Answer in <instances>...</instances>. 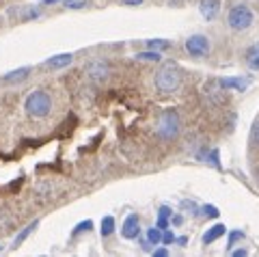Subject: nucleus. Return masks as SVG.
<instances>
[{"label": "nucleus", "mask_w": 259, "mask_h": 257, "mask_svg": "<svg viewBox=\"0 0 259 257\" xmlns=\"http://www.w3.org/2000/svg\"><path fill=\"white\" fill-rule=\"evenodd\" d=\"M180 84H182V74L173 65H164L156 74V89L162 93H173L180 89Z\"/></svg>", "instance_id": "nucleus-1"}, {"label": "nucleus", "mask_w": 259, "mask_h": 257, "mask_svg": "<svg viewBox=\"0 0 259 257\" xmlns=\"http://www.w3.org/2000/svg\"><path fill=\"white\" fill-rule=\"evenodd\" d=\"M50 108H52V98L46 91H35L26 98V112L30 117L41 119L50 112Z\"/></svg>", "instance_id": "nucleus-2"}, {"label": "nucleus", "mask_w": 259, "mask_h": 257, "mask_svg": "<svg viewBox=\"0 0 259 257\" xmlns=\"http://www.w3.org/2000/svg\"><path fill=\"white\" fill-rule=\"evenodd\" d=\"M253 22H255V15L248 5H236L229 11V15H227V24H229L233 30H246L253 26Z\"/></svg>", "instance_id": "nucleus-3"}, {"label": "nucleus", "mask_w": 259, "mask_h": 257, "mask_svg": "<svg viewBox=\"0 0 259 257\" xmlns=\"http://www.w3.org/2000/svg\"><path fill=\"white\" fill-rule=\"evenodd\" d=\"M156 132L160 139H164V141H171L177 136V132H180V115L171 108V110H164L160 115V121H158V127H156Z\"/></svg>", "instance_id": "nucleus-4"}, {"label": "nucleus", "mask_w": 259, "mask_h": 257, "mask_svg": "<svg viewBox=\"0 0 259 257\" xmlns=\"http://www.w3.org/2000/svg\"><path fill=\"white\" fill-rule=\"evenodd\" d=\"M186 50L190 52V56H197V59L205 56L209 52L207 37H203V35H192V37H188V39H186Z\"/></svg>", "instance_id": "nucleus-5"}, {"label": "nucleus", "mask_w": 259, "mask_h": 257, "mask_svg": "<svg viewBox=\"0 0 259 257\" xmlns=\"http://www.w3.org/2000/svg\"><path fill=\"white\" fill-rule=\"evenodd\" d=\"M84 71H87V76L93 80V82H104V80L108 78V74H110V67H108V63H104V61H91L89 65L84 67Z\"/></svg>", "instance_id": "nucleus-6"}, {"label": "nucleus", "mask_w": 259, "mask_h": 257, "mask_svg": "<svg viewBox=\"0 0 259 257\" xmlns=\"http://www.w3.org/2000/svg\"><path fill=\"white\" fill-rule=\"evenodd\" d=\"M121 234H123L125 240H134L139 238L141 234V219L136 214H130L127 219L123 221V229H121Z\"/></svg>", "instance_id": "nucleus-7"}, {"label": "nucleus", "mask_w": 259, "mask_h": 257, "mask_svg": "<svg viewBox=\"0 0 259 257\" xmlns=\"http://www.w3.org/2000/svg\"><path fill=\"white\" fill-rule=\"evenodd\" d=\"M218 84L225 91H244L250 84V80L248 78H223V80H218Z\"/></svg>", "instance_id": "nucleus-8"}, {"label": "nucleus", "mask_w": 259, "mask_h": 257, "mask_svg": "<svg viewBox=\"0 0 259 257\" xmlns=\"http://www.w3.org/2000/svg\"><path fill=\"white\" fill-rule=\"evenodd\" d=\"M218 9H221V0H201L199 11L205 20H214L218 15Z\"/></svg>", "instance_id": "nucleus-9"}, {"label": "nucleus", "mask_w": 259, "mask_h": 257, "mask_svg": "<svg viewBox=\"0 0 259 257\" xmlns=\"http://www.w3.org/2000/svg\"><path fill=\"white\" fill-rule=\"evenodd\" d=\"M71 61H74V54H56L52 59H48V67L61 69V67H67Z\"/></svg>", "instance_id": "nucleus-10"}, {"label": "nucleus", "mask_w": 259, "mask_h": 257, "mask_svg": "<svg viewBox=\"0 0 259 257\" xmlns=\"http://www.w3.org/2000/svg\"><path fill=\"white\" fill-rule=\"evenodd\" d=\"M246 65L253 71H259V44H253L246 50Z\"/></svg>", "instance_id": "nucleus-11"}, {"label": "nucleus", "mask_w": 259, "mask_h": 257, "mask_svg": "<svg viewBox=\"0 0 259 257\" xmlns=\"http://www.w3.org/2000/svg\"><path fill=\"white\" fill-rule=\"evenodd\" d=\"M225 234H227V227H225V225H214V227L203 236V242H205V244H212V242H216V240L221 238V236H225Z\"/></svg>", "instance_id": "nucleus-12"}, {"label": "nucleus", "mask_w": 259, "mask_h": 257, "mask_svg": "<svg viewBox=\"0 0 259 257\" xmlns=\"http://www.w3.org/2000/svg\"><path fill=\"white\" fill-rule=\"evenodd\" d=\"M28 74H30V69H28V67H20V69L11 71V74H7L3 80H5V82H20V80L28 78Z\"/></svg>", "instance_id": "nucleus-13"}, {"label": "nucleus", "mask_w": 259, "mask_h": 257, "mask_svg": "<svg viewBox=\"0 0 259 257\" xmlns=\"http://www.w3.org/2000/svg\"><path fill=\"white\" fill-rule=\"evenodd\" d=\"M37 227H39V221H32V223L28 225V227H24V229H22V234H20V236H15V240H13V246H20V244L24 242V240H26V238H28V236H30V234H32V231H35Z\"/></svg>", "instance_id": "nucleus-14"}, {"label": "nucleus", "mask_w": 259, "mask_h": 257, "mask_svg": "<svg viewBox=\"0 0 259 257\" xmlns=\"http://www.w3.org/2000/svg\"><path fill=\"white\" fill-rule=\"evenodd\" d=\"M173 216V212H171V207H166V205H162L160 207V214H158V227L160 229H166L168 227V219H171Z\"/></svg>", "instance_id": "nucleus-15"}, {"label": "nucleus", "mask_w": 259, "mask_h": 257, "mask_svg": "<svg viewBox=\"0 0 259 257\" xmlns=\"http://www.w3.org/2000/svg\"><path fill=\"white\" fill-rule=\"evenodd\" d=\"M102 236L104 238H108L110 234H112V231H115V219H112V216H104V219H102Z\"/></svg>", "instance_id": "nucleus-16"}, {"label": "nucleus", "mask_w": 259, "mask_h": 257, "mask_svg": "<svg viewBox=\"0 0 259 257\" xmlns=\"http://www.w3.org/2000/svg\"><path fill=\"white\" fill-rule=\"evenodd\" d=\"M147 240H149V244H160L162 242V229L158 227V225L147 229Z\"/></svg>", "instance_id": "nucleus-17"}, {"label": "nucleus", "mask_w": 259, "mask_h": 257, "mask_svg": "<svg viewBox=\"0 0 259 257\" xmlns=\"http://www.w3.org/2000/svg\"><path fill=\"white\" fill-rule=\"evenodd\" d=\"M136 59H139V61H160L162 54H160L158 50H156V52L149 50V52H139V54H136Z\"/></svg>", "instance_id": "nucleus-18"}, {"label": "nucleus", "mask_w": 259, "mask_h": 257, "mask_svg": "<svg viewBox=\"0 0 259 257\" xmlns=\"http://www.w3.org/2000/svg\"><path fill=\"white\" fill-rule=\"evenodd\" d=\"M250 141L255 143V145L259 147V117L255 119V123H253V127H250Z\"/></svg>", "instance_id": "nucleus-19"}, {"label": "nucleus", "mask_w": 259, "mask_h": 257, "mask_svg": "<svg viewBox=\"0 0 259 257\" xmlns=\"http://www.w3.org/2000/svg\"><path fill=\"white\" fill-rule=\"evenodd\" d=\"M149 48H153V50H164V48H168L171 44L168 41H162V39H149Z\"/></svg>", "instance_id": "nucleus-20"}, {"label": "nucleus", "mask_w": 259, "mask_h": 257, "mask_svg": "<svg viewBox=\"0 0 259 257\" xmlns=\"http://www.w3.org/2000/svg\"><path fill=\"white\" fill-rule=\"evenodd\" d=\"M91 227H93V223H91V221H82V223H78V225H76V229H74V236L82 234V231H89Z\"/></svg>", "instance_id": "nucleus-21"}, {"label": "nucleus", "mask_w": 259, "mask_h": 257, "mask_svg": "<svg viewBox=\"0 0 259 257\" xmlns=\"http://www.w3.org/2000/svg\"><path fill=\"white\" fill-rule=\"evenodd\" d=\"M65 7H69V9H82V7L87 5V0H65Z\"/></svg>", "instance_id": "nucleus-22"}, {"label": "nucleus", "mask_w": 259, "mask_h": 257, "mask_svg": "<svg viewBox=\"0 0 259 257\" xmlns=\"http://www.w3.org/2000/svg\"><path fill=\"white\" fill-rule=\"evenodd\" d=\"M242 238H244V234H242V231H233V234L229 236V242H227V246H233V244H236L238 240H242Z\"/></svg>", "instance_id": "nucleus-23"}, {"label": "nucleus", "mask_w": 259, "mask_h": 257, "mask_svg": "<svg viewBox=\"0 0 259 257\" xmlns=\"http://www.w3.org/2000/svg\"><path fill=\"white\" fill-rule=\"evenodd\" d=\"M162 242H164V244H173L175 242V236L171 234V231H164V234H162Z\"/></svg>", "instance_id": "nucleus-24"}, {"label": "nucleus", "mask_w": 259, "mask_h": 257, "mask_svg": "<svg viewBox=\"0 0 259 257\" xmlns=\"http://www.w3.org/2000/svg\"><path fill=\"white\" fill-rule=\"evenodd\" d=\"M203 214H205V216H218V210H216L214 205H205V207H203Z\"/></svg>", "instance_id": "nucleus-25"}, {"label": "nucleus", "mask_w": 259, "mask_h": 257, "mask_svg": "<svg viewBox=\"0 0 259 257\" xmlns=\"http://www.w3.org/2000/svg\"><path fill=\"white\" fill-rule=\"evenodd\" d=\"M182 207H184V210H192V212L197 210V205H194L192 201H182Z\"/></svg>", "instance_id": "nucleus-26"}, {"label": "nucleus", "mask_w": 259, "mask_h": 257, "mask_svg": "<svg viewBox=\"0 0 259 257\" xmlns=\"http://www.w3.org/2000/svg\"><path fill=\"white\" fill-rule=\"evenodd\" d=\"M153 255H158V257H166V255H168V251H166V248H158V251L153 253Z\"/></svg>", "instance_id": "nucleus-27"}, {"label": "nucleus", "mask_w": 259, "mask_h": 257, "mask_svg": "<svg viewBox=\"0 0 259 257\" xmlns=\"http://www.w3.org/2000/svg\"><path fill=\"white\" fill-rule=\"evenodd\" d=\"M233 255H236V257H244L246 251H244V248H238V251H233Z\"/></svg>", "instance_id": "nucleus-28"}, {"label": "nucleus", "mask_w": 259, "mask_h": 257, "mask_svg": "<svg viewBox=\"0 0 259 257\" xmlns=\"http://www.w3.org/2000/svg\"><path fill=\"white\" fill-rule=\"evenodd\" d=\"M125 3H127V5H141L143 0H125Z\"/></svg>", "instance_id": "nucleus-29"}, {"label": "nucleus", "mask_w": 259, "mask_h": 257, "mask_svg": "<svg viewBox=\"0 0 259 257\" xmlns=\"http://www.w3.org/2000/svg\"><path fill=\"white\" fill-rule=\"evenodd\" d=\"M41 3H61V0H41Z\"/></svg>", "instance_id": "nucleus-30"}, {"label": "nucleus", "mask_w": 259, "mask_h": 257, "mask_svg": "<svg viewBox=\"0 0 259 257\" xmlns=\"http://www.w3.org/2000/svg\"><path fill=\"white\" fill-rule=\"evenodd\" d=\"M257 182H259V173H257Z\"/></svg>", "instance_id": "nucleus-31"}, {"label": "nucleus", "mask_w": 259, "mask_h": 257, "mask_svg": "<svg viewBox=\"0 0 259 257\" xmlns=\"http://www.w3.org/2000/svg\"><path fill=\"white\" fill-rule=\"evenodd\" d=\"M0 248H3V246H0Z\"/></svg>", "instance_id": "nucleus-32"}]
</instances>
